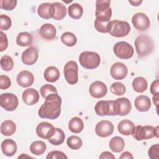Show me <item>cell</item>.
Instances as JSON below:
<instances>
[{"mask_svg":"<svg viewBox=\"0 0 159 159\" xmlns=\"http://www.w3.org/2000/svg\"><path fill=\"white\" fill-rule=\"evenodd\" d=\"M129 2L130 3L134 6H139L142 3V1H129Z\"/></svg>","mask_w":159,"mask_h":159,"instance_id":"50","label":"cell"},{"mask_svg":"<svg viewBox=\"0 0 159 159\" xmlns=\"http://www.w3.org/2000/svg\"><path fill=\"white\" fill-rule=\"evenodd\" d=\"M11 85L10 78L6 76L1 75L0 76V89L2 90L8 89Z\"/></svg>","mask_w":159,"mask_h":159,"instance_id":"45","label":"cell"},{"mask_svg":"<svg viewBox=\"0 0 159 159\" xmlns=\"http://www.w3.org/2000/svg\"><path fill=\"white\" fill-rule=\"evenodd\" d=\"M130 31V26L126 21L114 20L109 22L108 33L114 37H124Z\"/></svg>","mask_w":159,"mask_h":159,"instance_id":"4","label":"cell"},{"mask_svg":"<svg viewBox=\"0 0 159 159\" xmlns=\"http://www.w3.org/2000/svg\"><path fill=\"white\" fill-rule=\"evenodd\" d=\"M60 74L58 69L54 66H48L44 71L43 76L45 80L50 83L57 81L60 78Z\"/></svg>","mask_w":159,"mask_h":159,"instance_id":"23","label":"cell"},{"mask_svg":"<svg viewBox=\"0 0 159 159\" xmlns=\"http://www.w3.org/2000/svg\"><path fill=\"white\" fill-rule=\"evenodd\" d=\"M55 7V14L53 19L57 20H62L67 13V10L65 6L60 2H55L53 3Z\"/></svg>","mask_w":159,"mask_h":159,"instance_id":"31","label":"cell"},{"mask_svg":"<svg viewBox=\"0 0 159 159\" xmlns=\"http://www.w3.org/2000/svg\"><path fill=\"white\" fill-rule=\"evenodd\" d=\"M109 22H103L96 19L94 20V27L96 30L101 33H108Z\"/></svg>","mask_w":159,"mask_h":159,"instance_id":"43","label":"cell"},{"mask_svg":"<svg viewBox=\"0 0 159 159\" xmlns=\"http://www.w3.org/2000/svg\"><path fill=\"white\" fill-rule=\"evenodd\" d=\"M107 92L106 85L102 81H96L92 83L89 88V94L97 99L103 98L106 96Z\"/></svg>","mask_w":159,"mask_h":159,"instance_id":"13","label":"cell"},{"mask_svg":"<svg viewBox=\"0 0 159 159\" xmlns=\"http://www.w3.org/2000/svg\"><path fill=\"white\" fill-rule=\"evenodd\" d=\"M110 90L113 94L117 96H122L125 94L126 88L124 84H123L122 83L115 82L111 84Z\"/></svg>","mask_w":159,"mask_h":159,"instance_id":"38","label":"cell"},{"mask_svg":"<svg viewBox=\"0 0 159 159\" xmlns=\"http://www.w3.org/2000/svg\"><path fill=\"white\" fill-rule=\"evenodd\" d=\"M99 158L101 159H115L114 155L112 153L107 151L102 152Z\"/></svg>","mask_w":159,"mask_h":159,"instance_id":"48","label":"cell"},{"mask_svg":"<svg viewBox=\"0 0 159 159\" xmlns=\"http://www.w3.org/2000/svg\"><path fill=\"white\" fill-rule=\"evenodd\" d=\"M40 93L41 94V96L43 98H46L48 95L51 94H57V90L56 89V88L52 85V84H46L43 85L40 89Z\"/></svg>","mask_w":159,"mask_h":159,"instance_id":"39","label":"cell"},{"mask_svg":"<svg viewBox=\"0 0 159 159\" xmlns=\"http://www.w3.org/2000/svg\"><path fill=\"white\" fill-rule=\"evenodd\" d=\"M84 128V123L82 119L78 117H74L68 122L69 130L75 134L80 133Z\"/></svg>","mask_w":159,"mask_h":159,"instance_id":"28","label":"cell"},{"mask_svg":"<svg viewBox=\"0 0 159 159\" xmlns=\"http://www.w3.org/2000/svg\"><path fill=\"white\" fill-rule=\"evenodd\" d=\"M16 125L11 120H6L1 124V132L3 135L10 136L15 133Z\"/></svg>","mask_w":159,"mask_h":159,"instance_id":"25","label":"cell"},{"mask_svg":"<svg viewBox=\"0 0 159 159\" xmlns=\"http://www.w3.org/2000/svg\"><path fill=\"white\" fill-rule=\"evenodd\" d=\"M158 129L157 125L156 127H153L151 125H137L132 134L133 137L138 140L141 141L143 140H148L153 137H158Z\"/></svg>","mask_w":159,"mask_h":159,"instance_id":"5","label":"cell"},{"mask_svg":"<svg viewBox=\"0 0 159 159\" xmlns=\"http://www.w3.org/2000/svg\"><path fill=\"white\" fill-rule=\"evenodd\" d=\"M96 19L103 22H109L112 16V9L110 7L107 9L103 11H95Z\"/></svg>","mask_w":159,"mask_h":159,"instance_id":"35","label":"cell"},{"mask_svg":"<svg viewBox=\"0 0 159 159\" xmlns=\"http://www.w3.org/2000/svg\"><path fill=\"white\" fill-rule=\"evenodd\" d=\"M148 155L151 159L159 158V145L158 143L152 145L148 151Z\"/></svg>","mask_w":159,"mask_h":159,"instance_id":"44","label":"cell"},{"mask_svg":"<svg viewBox=\"0 0 159 159\" xmlns=\"http://www.w3.org/2000/svg\"><path fill=\"white\" fill-rule=\"evenodd\" d=\"M1 67L5 71H11L14 67V61L9 55H4L1 58Z\"/></svg>","mask_w":159,"mask_h":159,"instance_id":"37","label":"cell"},{"mask_svg":"<svg viewBox=\"0 0 159 159\" xmlns=\"http://www.w3.org/2000/svg\"><path fill=\"white\" fill-rule=\"evenodd\" d=\"M16 0H1L0 8L6 11L13 10L17 5Z\"/></svg>","mask_w":159,"mask_h":159,"instance_id":"41","label":"cell"},{"mask_svg":"<svg viewBox=\"0 0 159 159\" xmlns=\"http://www.w3.org/2000/svg\"><path fill=\"white\" fill-rule=\"evenodd\" d=\"M22 100L27 106H32L38 102L39 100V93L34 88H27L22 93Z\"/></svg>","mask_w":159,"mask_h":159,"instance_id":"18","label":"cell"},{"mask_svg":"<svg viewBox=\"0 0 159 159\" xmlns=\"http://www.w3.org/2000/svg\"><path fill=\"white\" fill-rule=\"evenodd\" d=\"M38 15L45 19H53L55 14V7L53 3L43 2L39 6Z\"/></svg>","mask_w":159,"mask_h":159,"instance_id":"17","label":"cell"},{"mask_svg":"<svg viewBox=\"0 0 159 159\" xmlns=\"http://www.w3.org/2000/svg\"><path fill=\"white\" fill-rule=\"evenodd\" d=\"M159 80H155L152 82L150 86V93L153 95H159Z\"/></svg>","mask_w":159,"mask_h":159,"instance_id":"47","label":"cell"},{"mask_svg":"<svg viewBox=\"0 0 159 159\" xmlns=\"http://www.w3.org/2000/svg\"><path fill=\"white\" fill-rule=\"evenodd\" d=\"M57 30L55 27L52 24L46 23L43 24L39 29V34L45 40H51L55 38Z\"/></svg>","mask_w":159,"mask_h":159,"instance_id":"19","label":"cell"},{"mask_svg":"<svg viewBox=\"0 0 159 159\" xmlns=\"http://www.w3.org/2000/svg\"><path fill=\"white\" fill-rule=\"evenodd\" d=\"M12 25V21L11 18L5 14L0 16V29L1 30H7Z\"/></svg>","mask_w":159,"mask_h":159,"instance_id":"40","label":"cell"},{"mask_svg":"<svg viewBox=\"0 0 159 159\" xmlns=\"http://www.w3.org/2000/svg\"><path fill=\"white\" fill-rule=\"evenodd\" d=\"M47 149V145L45 142L40 140L33 142L30 145V150L31 153L35 155H42Z\"/></svg>","mask_w":159,"mask_h":159,"instance_id":"30","label":"cell"},{"mask_svg":"<svg viewBox=\"0 0 159 159\" xmlns=\"http://www.w3.org/2000/svg\"><path fill=\"white\" fill-rule=\"evenodd\" d=\"M120 159H124V158H128V159H133L134 157L132 155V153L129 152H123L120 156L119 157Z\"/></svg>","mask_w":159,"mask_h":159,"instance_id":"49","label":"cell"},{"mask_svg":"<svg viewBox=\"0 0 159 159\" xmlns=\"http://www.w3.org/2000/svg\"><path fill=\"white\" fill-rule=\"evenodd\" d=\"M132 22L134 27L140 31L146 30L150 27L149 18L143 12L135 14L132 17Z\"/></svg>","mask_w":159,"mask_h":159,"instance_id":"12","label":"cell"},{"mask_svg":"<svg viewBox=\"0 0 159 159\" xmlns=\"http://www.w3.org/2000/svg\"><path fill=\"white\" fill-rule=\"evenodd\" d=\"M80 65L86 69H95L99 65L100 57L94 52L85 51L80 53L79 56Z\"/></svg>","mask_w":159,"mask_h":159,"instance_id":"6","label":"cell"},{"mask_svg":"<svg viewBox=\"0 0 159 159\" xmlns=\"http://www.w3.org/2000/svg\"><path fill=\"white\" fill-rule=\"evenodd\" d=\"M114 132L113 124L107 120H102L97 123L95 127V132L100 137H107Z\"/></svg>","mask_w":159,"mask_h":159,"instance_id":"10","label":"cell"},{"mask_svg":"<svg viewBox=\"0 0 159 159\" xmlns=\"http://www.w3.org/2000/svg\"><path fill=\"white\" fill-rule=\"evenodd\" d=\"M1 148L4 155L7 157H12L16 153L17 146L14 140L7 139L2 142Z\"/></svg>","mask_w":159,"mask_h":159,"instance_id":"21","label":"cell"},{"mask_svg":"<svg viewBox=\"0 0 159 159\" xmlns=\"http://www.w3.org/2000/svg\"><path fill=\"white\" fill-rule=\"evenodd\" d=\"M132 86L135 92L142 93L147 89L148 83L145 78L142 76H139L133 80Z\"/></svg>","mask_w":159,"mask_h":159,"instance_id":"27","label":"cell"},{"mask_svg":"<svg viewBox=\"0 0 159 159\" xmlns=\"http://www.w3.org/2000/svg\"><path fill=\"white\" fill-rule=\"evenodd\" d=\"M134 45L137 53L140 58L147 56L153 50V40L147 35L138 36L135 40Z\"/></svg>","mask_w":159,"mask_h":159,"instance_id":"3","label":"cell"},{"mask_svg":"<svg viewBox=\"0 0 159 159\" xmlns=\"http://www.w3.org/2000/svg\"><path fill=\"white\" fill-rule=\"evenodd\" d=\"M94 111L99 116H117L120 114V104L117 99L98 101L94 106Z\"/></svg>","mask_w":159,"mask_h":159,"instance_id":"2","label":"cell"},{"mask_svg":"<svg viewBox=\"0 0 159 159\" xmlns=\"http://www.w3.org/2000/svg\"><path fill=\"white\" fill-rule=\"evenodd\" d=\"M68 12L70 17L77 20L82 17L83 14V9L80 4L75 2L68 6Z\"/></svg>","mask_w":159,"mask_h":159,"instance_id":"29","label":"cell"},{"mask_svg":"<svg viewBox=\"0 0 159 159\" xmlns=\"http://www.w3.org/2000/svg\"><path fill=\"white\" fill-rule=\"evenodd\" d=\"M38 57L39 53L37 48L34 47H29L22 52L21 60L24 64L32 65L37 62Z\"/></svg>","mask_w":159,"mask_h":159,"instance_id":"15","label":"cell"},{"mask_svg":"<svg viewBox=\"0 0 159 159\" xmlns=\"http://www.w3.org/2000/svg\"><path fill=\"white\" fill-rule=\"evenodd\" d=\"M134 104L136 109L139 112L148 111L152 106L150 98L145 95L137 96L134 101Z\"/></svg>","mask_w":159,"mask_h":159,"instance_id":"20","label":"cell"},{"mask_svg":"<svg viewBox=\"0 0 159 159\" xmlns=\"http://www.w3.org/2000/svg\"><path fill=\"white\" fill-rule=\"evenodd\" d=\"M120 104V114L119 116H124L129 114L132 109V104L130 101L127 98H120L117 99Z\"/></svg>","mask_w":159,"mask_h":159,"instance_id":"32","label":"cell"},{"mask_svg":"<svg viewBox=\"0 0 159 159\" xmlns=\"http://www.w3.org/2000/svg\"><path fill=\"white\" fill-rule=\"evenodd\" d=\"M78 66L76 61H69L64 66V76L70 84H75L78 81Z\"/></svg>","mask_w":159,"mask_h":159,"instance_id":"8","label":"cell"},{"mask_svg":"<svg viewBox=\"0 0 159 159\" xmlns=\"http://www.w3.org/2000/svg\"><path fill=\"white\" fill-rule=\"evenodd\" d=\"M115 55L120 59L127 60L132 57L134 50L133 47L126 42H117L113 47Z\"/></svg>","mask_w":159,"mask_h":159,"instance_id":"7","label":"cell"},{"mask_svg":"<svg viewBox=\"0 0 159 159\" xmlns=\"http://www.w3.org/2000/svg\"><path fill=\"white\" fill-rule=\"evenodd\" d=\"M8 46V40L6 35L2 32H0V51L3 52Z\"/></svg>","mask_w":159,"mask_h":159,"instance_id":"46","label":"cell"},{"mask_svg":"<svg viewBox=\"0 0 159 159\" xmlns=\"http://www.w3.org/2000/svg\"><path fill=\"white\" fill-rule=\"evenodd\" d=\"M17 83L22 88H27L32 85L34 82V76L28 70L21 71L17 76Z\"/></svg>","mask_w":159,"mask_h":159,"instance_id":"16","label":"cell"},{"mask_svg":"<svg viewBox=\"0 0 159 159\" xmlns=\"http://www.w3.org/2000/svg\"><path fill=\"white\" fill-rule=\"evenodd\" d=\"M33 42L32 35L27 32H20L16 37V43L20 47L30 46Z\"/></svg>","mask_w":159,"mask_h":159,"instance_id":"26","label":"cell"},{"mask_svg":"<svg viewBox=\"0 0 159 159\" xmlns=\"http://www.w3.org/2000/svg\"><path fill=\"white\" fill-rule=\"evenodd\" d=\"M55 132V127L48 122H42L36 127V134L38 137L43 139H49Z\"/></svg>","mask_w":159,"mask_h":159,"instance_id":"11","label":"cell"},{"mask_svg":"<svg viewBox=\"0 0 159 159\" xmlns=\"http://www.w3.org/2000/svg\"><path fill=\"white\" fill-rule=\"evenodd\" d=\"M19 104L17 97L13 93H2L0 96V105L7 111H14Z\"/></svg>","mask_w":159,"mask_h":159,"instance_id":"9","label":"cell"},{"mask_svg":"<svg viewBox=\"0 0 159 159\" xmlns=\"http://www.w3.org/2000/svg\"><path fill=\"white\" fill-rule=\"evenodd\" d=\"M65 138L64 132L61 129L55 127V132L53 137L48 139V142L53 145H59L63 143Z\"/></svg>","mask_w":159,"mask_h":159,"instance_id":"33","label":"cell"},{"mask_svg":"<svg viewBox=\"0 0 159 159\" xmlns=\"http://www.w3.org/2000/svg\"><path fill=\"white\" fill-rule=\"evenodd\" d=\"M47 159H67V156L61 151L53 150L50 152L47 157Z\"/></svg>","mask_w":159,"mask_h":159,"instance_id":"42","label":"cell"},{"mask_svg":"<svg viewBox=\"0 0 159 159\" xmlns=\"http://www.w3.org/2000/svg\"><path fill=\"white\" fill-rule=\"evenodd\" d=\"M61 98L57 94H51L46 98L38 111V115L42 119H55L61 113Z\"/></svg>","mask_w":159,"mask_h":159,"instance_id":"1","label":"cell"},{"mask_svg":"<svg viewBox=\"0 0 159 159\" xmlns=\"http://www.w3.org/2000/svg\"><path fill=\"white\" fill-rule=\"evenodd\" d=\"M68 147L72 150H78L83 145V141L79 137L76 135H71L66 140Z\"/></svg>","mask_w":159,"mask_h":159,"instance_id":"36","label":"cell"},{"mask_svg":"<svg viewBox=\"0 0 159 159\" xmlns=\"http://www.w3.org/2000/svg\"><path fill=\"white\" fill-rule=\"evenodd\" d=\"M135 126L133 122L129 119L122 120L117 125L118 132L124 135H132Z\"/></svg>","mask_w":159,"mask_h":159,"instance_id":"22","label":"cell"},{"mask_svg":"<svg viewBox=\"0 0 159 159\" xmlns=\"http://www.w3.org/2000/svg\"><path fill=\"white\" fill-rule=\"evenodd\" d=\"M109 145L111 151L116 153H119L122 152L124 148L125 142L122 137L115 136L110 140Z\"/></svg>","mask_w":159,"mask_h":159,"instance_id":"24","label":"cell"},{"mask_svg":"<svg viewBox=\"0 0 159 159\" xmlns=\"http://www.w3.org/2000/svg\"><path fill=\"white\" fill-rule=\"evenodd\" d=\"M128 73V70L125 64L122 62H116L114 63L110 69V74L112 78L116 80L124 79Z\"/></svg>","mask_w":159,"mask_h":159,"instance_id":"14","label":"cell"},{"mask_svg":"<svg viewBox=\"0 0 159 159\" xmlns=\"http://www.w3.org/2000/svg\"><path fill=\"white\" fill-rule=\"evenodd\" d=\"M61 41L66 46L73 47L76 45L77 38L74 34L70 32H65L61 36Z\"/></svg>","mask_w":159,"mask_h":159,"instance_id":"34","label":"cell"},{"mask_svg":"<svg viewBox=\"0 0 159 159\" xmlns=\"http://www.w3.org/2000/svg\"><path fill=\"white\" fill-rule=\"evenodd\" d=\"M158 99H159V95H155L153 96V102L154 103V104L157 107L158 103Z\"/></svg>","mask_w":159,"mask_h":159,"instance_id":"51","label":"cell"}]
</instances>
